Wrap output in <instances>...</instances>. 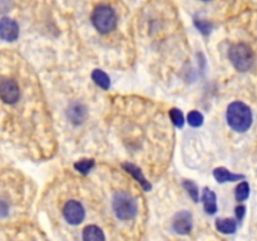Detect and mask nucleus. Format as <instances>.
Listing matches in <instances>:
<instances>
[{"instance_id":"20e7f679","label":"nucleus","mask_w":257,"mask_h":241,"mask_svg":"<svg viewBox=\"0 0 257 241\" xmlns=\"http://www.w3.org/2000/svg\"><path fill=\"white\" fill-rule=\"evenodd\" d=\"M92 23L100 34H108L117 27V15L108 5H98L92 14Z\"/></svg>"},{"instance_id":"f257e3e1","label":"nucleus","mask_w":257,"mask_h":241,"mask_svg":"<svg viewBox=\"0 0 257 241\" xmlns=\"http://www.w3.org/2000/svg\"><path fill=\"white\" fill-rule=\"evenodd\" d=\"M226 119L233 131L246 132L252 125V112H251V108L245 103L233 102L227 107Z\"/></svg>"},{"instance_id":"f03ea898","label":"nucleus","mask_w":257,"mask_h":241,"mask_svg":"<svg viewBox=\"0 0 257 241\" xmlns=\"http://www.w3.org/2000/svg\"><path fill=\"white\" fill-rule=\"evenodd\" d=\"M228 58L233 67L240 72H247L252 68L255 62V55L250 45L245 43H237L233 44L228 50Z\"/></svg>"},{"instance_id":"4468645a","label":"nucleus","mask_w":257,"mask_h":241,"mask_svg":"<svg viewBox=\"0 0 257 241\" xmlns=\"http://www.w3.org/2000/svg\"><path fill=\"white\" fill-rule=\"evenodd\" d=\"M236 221L233 218H217L216 228L222 233H233L236 231Z\"/></svg>"},{"instance_id":"412c9836","label":"nucleus","mask_w":257,"mask_h":241,"mask_svg":"<svg viewBox=\"0 0 257 241\" xmlns=\"http://www.w3.org/2000/svg\"><path fill=\"white\" fill-rule=\"evenodd\" d=\"M195 25L198 28V30H200L202 34H210L211 30H212L213 28L212 23L206 22V20H196Z\"/></svg>"},{"instance_id":"7ed1b4c3","label":"nucleus","mask_w":257,"mask_h":241,"mask_svg":"<svg viewBox=\"0 0 257 241\" xmlns=\"http://www.w3.org/2000/svg\"><path fill=\"white\" fill-rule=\"evenodd\" d=\"M113 211L119 220H132L137 216V201L127 192H117L113 196Z\"/></svg>"},{"instance_id":"5701e85b","label":"nucleus","mask_w":257,"mask_h":241,"mask_svg":"<svg viewBox=\"0 0 257 241\" xmlns=\"http://www.w3.org/2000/svg\"><path fill=\"white\" fill-rule=\"evenodd\" d=\"M8 213V205L4 201H0V217L5 216Z\"/></svg>"},{"instance_id":"2eb2a0df","label":"nucleus","mask_w":257,"mask_h":241,"mask_svg":"<svg viewBox=\"0 0 257 241\" xmlns=\"http://www.w3.org/2000/svg\"><path fill=\"white\" fill-rule=\"evenodd\" d=\"M92 79L97 85H99L102 89L107 90L110 87V78L108 77L107 73H104L100 69H94L92 73Z\"/></svg>"},{"instance_id":"aec40b11","label":"nucleus","mask_w":257,"mask_h":241,"mask_svg":"<svg viewBox=\"0 0 257 241\" xmlns=\"http://www.w3.org/2000/svg\"><path fill=\"white\" fill-rule=\"evenodd\" d=\"M183 187L187 190V192L190 193V196L192 197V200L195 201V202H198V188H197V186H196L195 183L192 182V181H185V182H183Z\"/></svg>"},{"instance_id":"9d476101","label":"nucleus","mask_w":257,"mask_h":241,"mask_svg":"<svg viewBox=\"0 0 257 241\" xmlns=\"http://www.w3.org/2000/svg\"><path fill=\"white\" fill-rule=\"evenodd\" d=\"M202 202L206 212L210 213V215H213L217 211V198H216L215 192L211 191L210 188H205L203 190Z\"/></svg>"},{"instance_id":"9b49d317","label":"nucleus","mask_w":257,"mask_h":241,"mask_svg":"<svg viewBox=\"0 0 257 241\" xmlns=\"http://www.w3.org/2000/svg\"><path fill=\"white\" fill-rule=\"evenodd\" d=\"M213 177H215L220 183H223V182H233V181L242 180L243 176L232 173L231 171H228L227 168L225 167H217L215 171H213Z\"/></svg>"},{"instance_id":"4be33fe9","label":"nucleus","mask_w":257,"mask_h":241,"mask_svg":"<svg viewBox=\"0 0 257 241\" xmlns=\"http://www.w3.org/2000/svg\"><path fill=\"white\" fill-rule=\"evenodd\" d=\"M235 211H236V216H237V220L238 221L242 220L243 216H245V212H246L245 206H237Z\"/></svg>"},{"instance_id":"6e6552de","label":"nucleus","mask_w":257,"mask_h":241,"mask_svg":"<svg viewBox=\"0 0 257 241\" xmlns=\"http://www.w3.org/2000/svg\"><path fill=\"white\" fill-rule=\"evenodd\" d=\"M192 215H191L188 211H181L177 215L175 216L172 222L173 230L177 233L181 235H186V233H190L192 230Z\"/></svg>"},{"instance_id":"423d86ee","label":"nucleus","mask_w":257,"mask_h":241,"mask_svg":"<svg viewBox=\"0 0 257 241\" xmlns=\"http://www.w3.org/2000/svg\"><path fill=\"white\" fill-rule=\"evenodd\" d=\"M20 89L19 85L13 79L0 80V99L7 104H14L19 100Z\"/></svg>"},{"instance_id":"b1692460","label":"nucleus","mask_w":257,"mask_h":241,"mask_svg":"<svg viewBox=\"0 0 257 241\" xmlns=\"http://www.w3.org/2000/svg\"><path fill=\"white\" fill-rule=\"evenodd\" d=\"M203 2H210V0H203Z\"/></svg>"},{"instance_id":"a211bd4d","label":"nucleus","mask_w":257,"mask_h":241,"mask_svg":"<svg viewBox=\"0 0 257 241\" xmlns=\"http://www.w3.org/2000/svg\"><path fill=\"white\" fill-rule=\"evenodd\" d=\"M170 117L176 127H178V128L183 127V125H185V117H183V113L181 112L180 109H177V108H173V109H171Z\"/></svg>"},{"instance_id":"39448f33","label":"nucleus","mask_w":257,"mask_h":241,"mask_svg":"<svg viewBox=\"0 0 257 241\" xmlns=\"http://www.w3.org/2000/svg\"><path fill=\"white\" fill-rule=\"evenodd\" d=\"M63 216L70 225H79L84 220V207L79 201L69 200L63 207Z\"/></svg>"},{"instance_id":"f3484780","label":"nucleus","mask_w":257,"mask_h":241,"mask_svg":"<svg viewBox=\"0 0 257 241\" xmlns=\"http://www.w3.org/2000/svg\"><path fill=\"white\" fill-rule=\"evenodd\" d=\"M250 195V186L247 182H241L240 185L236 187L235 197L237 201H245Z\"/></svg>"},{"instance_id":"1a4fd4ad","label":"nucleus","mask_w":257,"mask_h":241,"mask_svg":"<svg viewBox=\"0 0 257 241\" xmlns=\"http://www.w3.org/2000/svg\"><path fill=\"white\" fill-rule=\"evenodd\" d=\"M122 167L124 168L125 172L130 173L131 176H133V178H135V180H137L138 182H140V185L142 186L143 190L145 191L152 190V185H151V183L146 180L140 167H137L136 165H132V163H123Z\"/></svg>"},{"instance_id":"0eeeda50","label":"nucleus","mask_w":257,"mask_h":241,"mask_svg":"<svg viewBox=\"0 0 257 241\" xmlns=\"http://www.w3.org/2000/svg\"><path fill=\"white\" fill-rule=\"evenodd\" d=\"M19 37V25L10 18L0 19V38L5 42H14Z\"/></svg>"},{"instance_id":"6ab92c4d","label":"nucleus","mask_w":257,"mask_h":241,"mask_svg":"<svg viewBox=\"0 0 257 241\" xmlns=\"http://www.w3.org/2000/svg\"><path fill=\"white\" fill-rule=\"evenodd\" d=\"M187 122L192 127H200L203 123V115L200 112H197V110H192V112L188 113Z\"/></svg>"},{"instance_id":"f8f14e48","label":"nucleus","mask_w":257,"mask_h":241,"mask_svg":"<svg viewBox=\"0 0 257 241\" xmlns=\"http://www.w3.org/2000/svg\"><path fill=\"white\" fill-rule=\"evenodd\" d=\"M104 238L102 228L95 225H89L83 230V240L85 241H103Z\"/></svg>"},{"instance_id":"ddd939ff","label":"nucleus","mask_w":257,"mask_h":241,"mask_svg":"<svg viewBox=\"0 0 257 241\" xmlns=\"http://www.w3.org/2000/svg\"><path fill=\"white\" fill-rule=\"evenodd\" d=\"M85 114H87V110H85V108L83 107L82 104H79V103L73 104L72 107L69 108V110H68V117H69V119L72 120L73 123H75V125L82 123L83 120H84Z\"/></svg>"},{"instance_id":"dca6fc26","label":"nucleus","mask_w":257,"mask_h":241,"mask_svg":"<svg viewBox=\"0 0 257 241\" xmlns=\"http://www.w3.org/2000/svg\"><path fill=\"white\" fill-rule=\"evenodd\" d=\"M94 165V160H92V158H85V160H80L77 163H74V168L78 172L82 173V175H87V173H89L92 171Z\"/></svg>"}]
</instances>
